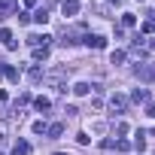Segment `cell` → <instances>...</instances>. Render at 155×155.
<instances>
[{
  "mask_svg": "<svg viewBox=\"0 0 155 155\" xmlns=\"http://www.w3.org/2000/svg\"><path fill=\"white\" fill-rule=\"evenodd\" d=\"M155 31V18H149V21H143V34H152Z\"/></svg>",
  "mask_w": 155,
  "mask_h": 155,
  "instance_id": "cell-16",
  "label": "cell"
},
{
  "mask_svg": "<svg viewBox=\"0 0 155 155\" xmlns=\"http://www.w3.org/2000/svg\"><path fill=\"white\" fill-rule=\"evenodd\" d=\"M61 12H64V18H73L76 12H79V3H76V0H64V3H61Z\"/></svg>",
  "mask_w": 155,
  "mask_h": 155,
  "instance_id": "cell-1",
  "label": "cell"
},
{
  "mask_svg": "<svg viewBox=\"0 0 155 155\" xmlns=\"http://www.w3.org/2000/svg\"><path fill=\"white\" fill-rule=\"evenodd\" d=\"M46 134L55 140V137H61V134H64V125H61V122H55V125H49V128H46Z\"/></svg>",
  "mask_w": 155,
  "mask_h": 155,
  "instance_id": "cell-6",
  "label": "cell"
},
{
  "mask_svg": "<svg viewBox=\"0 0 155 155\" xmlns=\"http://www.w3.org/2000/svg\"><path fill=\"white\" fill-rule=\"evenodd\" d=\"M34 134H46V122H34Z\"/></svg>",
  "mask_w": 155,
  "mask_h": 155,
  "instance_id": "cell-17",
  "label": "cell"
},
{
  "mask_svg": "<svg viewBox=\"0 0 155 155\" xmlns=\"http://www.w3.org/2000/svg\"><path fill=\"white\" fill-rule=\"evenodd\" d=\"M55 155H64V152H55Z\"/></svg>",
  "mask_w": 155,
  "mask_h": 155,
  "instance_id": "cell-20",
  "label": "cell"
},
{
  "mask_svg": "<svg viewBox=\"0 0 155 155\" xmlns=\"http://www.w3.org/2000/svg\"><path fill=\"white\" fill-rule=\"evenodd\" d=\"M34 107H37L40 113H46V110L52 107V101H49V97H37V101H34Z\"/></svg>",
  "mask_w": 155,
  "mask_h": 155,
  "instance_id": "cell-11",
  "label": "cell"
},
{
  "mask_svg": "<svg viewBox=\"0 0 155 155\" xmlns=\"http://www.w3.org/2000/svg\"><path fill=\"white\" fill-rule=\"evenodd\" d=\"M116 149H119V152H128V149H131V143H128V140H119V143H116Z\"/></svg>",
  "mask_w": 155,
  "mask_h": 155,
  "instance_id": "cell-18",
  "label": "cell"
},
{
  "mask_svg": "<svg viewBox=\"0 0 155 155\" xmlns=\"http://www.w3.org/2000/svg\"><path fill=\"white\" fill-rule=\"evenodd\" d=\"M46 58H49V49L46 46H37L34 49V61H46Z\"/></svg>",
  "mask_w": 155,
  "mask_h": 155,
  "instance_id": "cell-10",
  "label": "cell"
},
{
  "mask_svg": "<svg viewBox=\"0 0 155 155\" xmlns=\"http://www.w3.org/2000/svg\"><path fill=\"white\" fill-rule=\"evenodd\" d=\"M28 152H31V143H25V140H18L12 146V155H28Z\"/></svg>",
  "mask_w": 155,
  "mask_h": 155,
  "instance_id": "cell-7",
  "label": "cell"
},
{
  "mask_svg": "<svg viewBox=\"0 0 155 155\" xmlns=\"http://www.w3.org/2000/svg\"><path fill=\"white\" fill-rule=\"evenodd\" d=\"M146 113H149V116H152V119H155V104H152V107H149V110H146Z\"/></svg>",
  "mask_w": 155,
  "mask_h": 155,
  "instance_id": "cell-19",
  "label": "cell"
},
{
  "mask_svg": "<svg viewBox=\"0 0 155 155\" xmlns=\"http://www.w3.org/2000/svg\"><path fill=\"white\" fill-rule=\"evenodd\" d=\"M3 76H6L9 82H18V70H15L12 64H3Z\"/></svg>",
  "mask_w": 155,
  "mask_h": 155,
  "instance_id": "cell-5",
  "label": "cell"
},
{
  "mask_svg": "<svg viewBox=\"0 0 155 155\" xmlns=\"http://www.w3.org/2000/svg\"><path fill=\"white\" fill-rule=\"evenodd\" d=\"M125 107H128V97H122V94H113V97H110V110H113V113H122Z\"/></svg>",
  "mask_w": 155,
  "mask_h": 155,
  "instance_id": "cell-2",
  "label": "cell"
},
{
  "mask_svg": "<svg viewBox=\"0 0 155 155\" xmlns=\"http://www.w3.org/2000/svg\"><path fill=\"white\" fill-rule=\"evenodd\" d=\"M34 18H37V25H46V21H49V12H46V6H43V9H37V12H34Z\"/></svg>",
  "mask_w": 155,
  "mask_h": 155,
  "instance_id": "cell-13",
  "label": "cell"
},
{
  "mask_svg": "<svg viewBox=\"0 0 155 155\" xmlns=\"http://www.w3.org/2000/svg\"><path fill=\"white\" fill-rule=\"evenodd\" d=\"M131 101H137V104H143V101H149V91H146V88H134V94H131Z\"/></svg>",
  "mask_w": 155,
  "mask_h": 155,
  "instance_id": "cell-9",
  "label": "cell"
},
{
  "mask_svg": "<svg viewBox=\"0 0 155 155\" xmlns=\"http://www.w3.org/2000/svg\"><path fill=\"white\" fill-rule=\"evenodd\" d=\"M12 6H15V0H0V18H6Z\"/></svg>",
  "mask_w": 155,
  "mask_h": 155,
  "instance_id": "cell-8",
  "label": "cell"
},
{
  "mask_svg": "<svg viewBox=\"0 0 155 155\" xmlns=\"http://www.w3.org/2000/svg\"><path fill=\"white\" fill-rule=\"evenodd\" d=\"M122 25H125V28H134V15L125 12V15H122Z\"/></svg>",
  "mask_w": 155,
  "mask_h": 155,
  "instance_id": "cell-15",
  "label": "cell"
},
{
  "mask_svg": "<svg viewBox=\"0 0 155 155\" xmlns=\"http://www.w3.org/2000/svg\"><path fill=\"white\" fill-rule=\"evenodd\" d=\"M28 79H31V82H40V79H43V70H40V67H31V70H28Z\"/></svg>",
  "mask_w": 155,
  "mask_h": 155,
  "instance_id": "cell-12",
  "label": "cell"
},
{
  "mask_svg": "<svg viewBox=\"0 0 155 155\" xmlns=\"http://www.w3.org/2000/svg\"><path fill=\"white\" fill-rule=\"evenodd\" d=\"M85 46H91V49H107V37H85Z\"/></svg>",
  "mask_w": 155,
  "mask_h": 155,
  "instance_id": "cell-3",
  "label": "cell"
},
{
  "mask_svg": "<svg viewBox=\"0 0 155 155\" xmlns=\"http://www.w3.org/2000/svg\"><path fill=\"white\" fill-rule=\"evenodd\" d=\"M91 88H94V85H88V82H76V85H73V94H76V97H85Z\"/></svg>",
  "mask_w": 155,
  "mask_h": 155,
  "instance_id": "cell-4",
  "label": "cell"
},
{
  "mask_svg": "<svg viewBox=\"0 0 155 155\" xmlns=\"http://www.w3.org/2000/svg\"><path fill=\"white\" fill-rule=\"evenodd\" d=\"M122 61H125V52H122V49H116V52L110 55V64H116V67H119Z\"/></svg>",
  "mask_w": 155,
  "mask_h": 155,
  "instance_id": "cell-14",
  "label": "cell"
}]
</instances>
